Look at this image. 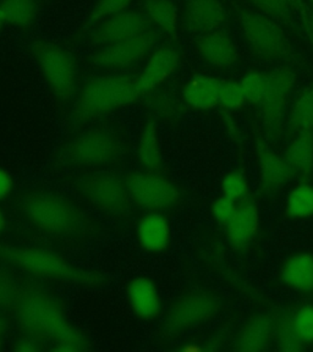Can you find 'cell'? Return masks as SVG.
Segmentation results:
<instances>
[{"mask_svg":"<svg viewBox=\"0 0 313 352\" xmlns=\"http://www.w3.org/2000/svg\"><path fill=\"white\" fill-rule=\"evenodd\" d=\"M14 308L23 334L50 344V351L89 350L87 336L70 323L64 305L50 292L39 287H25Z\"/></svg>","mask_w":313,"mask_h":352,"instance_id":"obj_1","label":"cell"},{"mask_svg":"<svg viewBox=\"0 0 313 352\" xmlns=\"http://www.w3.org/2000/svg\"><path fill=\"white\" fill-rule=\"evenodd\" d=\"M17 207L28 223L50 236L81 237L91 228V220L76 202L50 190L36 188L23 193Z\"/></svg>","mask_w":313,"mask_h":352,"instance_id":"obj_2","label":"cell"},{"mask_svg":"<svg viewBox=\"0 0 313 352\" xmlns=\"http://www.w3.org/2000/svg\"><path fill=\"white\" fill-rule=\"evenodd\" d=\"M140 98L135 76L127 72H105L89 77L78 88L69 120L72 126L87 125L135 103Z\"/></svg>","mask_w":313,"mask_h":352,"instance_id":"obj_3","label":"cell"},{"mask_svg":"<svg viewBox=\"0 0 313 352\" xmlns=\"http://www.w3.org/2000/svg\"><path fill=\"white\" fill-rule=\"evenodd\" d=\"M0 261L28 274L85 287L105 285V276L77 267L61 253L39 246L0 243Z\"/></svg>","mask_w":313,"mask_h":352,"instance_id":"obj_4","label":"cell"},{"mask_svg":"<svg viewBox=\"0 0 313 352\" xmlns=\"http://www.w3.org/2000/svg\"><path fill=\"white\" fill-rule=\"evenodd\" d=\"M127 138L110 124L86 127L61 147L59 160L72 168H100L116 164L127 157Z\"/></svg>","mask_w":313,"mask_h":352,"instance_id":"obj_5","label":"cell"},{"mask_svg":"<svg viewBox=\"0 0 313 352\" xmlns=\"http://www.w3.org/2000/svg\"><path fill=\"white\" fill-rule=\"evenodd\" d=\"M28 52L58 102L67 103L76 97L80 88L78 64L72 50L47 39H34Z\"/></svg>","mask_w":313,"mask_h":352,"instance_id":"obj_6","label":"cell"},{"mask_svg":"<svg viewBox=\"0 0 313 352\" xmlns=\"http://www.w3.org/2000/svg\"><path fill=\"white\" fill-rule=\"evenodd\" d=\"M74 187L88 204L116 218L127 217L132 208L127 177L111 170L89 171L75 179Z\"/></svg>","mask_w":313,"mask_h":352,"instance_id":"obj_7","label":"cell"},{"mask_svg":"<svg viewBox=\"0 0 313 352\" xmlns=\"http://www.w3.org/2000/svg\"><path fill=\"white\" fill-rule=\"evenodd\" d=\"M239 26L253 53L264 60H290L292 48L281 25L262 12L240 10Z\"/></svg>","mask_w":313,"mask_h":352,"instance_id":"obj_8","label":"cell"},{"mask_svg":"<svg viewBox=\"0 0 313 352\" xmlns=\"http://www.w3.org/2000/svg\"><path fill=\"white\" fill-rule=\"evenodd\" d=\"M223 308L219 295L209 290H193L176 298L165 314L163 330L176 336L195 329L215 318Z\"/></svg>","mask_w":313,"mask_h":352,"instance_id":"obj_9","label":"cell"},{"mask_svg":"<svg viewBox=\"0 0 313 352\" xmlns=\"http://www.w3.org/2000/svg\"><path fill=\"white\" fill-rule=\"evenodd\" d=\"M160 34L155 28H149L132 38L94 48L88 55V64L107 72H122L147 59L160 44Z\"/></svg>","mask_w":313,"mask_h":352,"instance_id":"obj_10","label":"cell"},{"mask_svg":"<svg viewBox=\"0 0 313 352\" xmlns=\"http://www.w3.org/2000/svg\"><path fill=\"white\" fill-rule=\"evenodd\" d=\"M127 182L132 204L147 212H165L182 202V190L160 171H133Z\"/></svg>","mask_w":313,"mask_h":352,"instance_id":"obj_11","label":"cell"},{"mask_svg":"<svg viewBox=\"0 0 313 352\" xmlns=\"http://www.w3.org/2000/svg\"><path fill=\"white\" fill-rule=\"evenodd\" d=\"M295 83L296 74L289 67L281 66L268 74V87L259 103V113L264 138L270 143L281 140L286 107Z\"/></svg>","mask_w":313,"mask_h":352,"instance_id":"obj_12","label":"cell"},{"mask_svg":"<svg viewBox=\"0 0 313 352\" xmlns=\"http://www.w3.org/2000/svg\"><path fill=\"white\" fill-rule=\"evenodd\" d=\"M182 65V53L173 44H158L147 56L141 72L135 76L140 98L163 87Z\"/></svg>","mask_w":313,"mask_h":352,"instance_id":"obj_13","label":"cell"},{"mask_svg":"<svg viewBox=\"0 0 313 352\" xmlns=\"http://www.w3.org/2000/svg\"><path fill=\"white\" fill-rule=\"evenodd\" d=\"M149 28H152V25L142 10L129 9L107 17L86 32L88 43L98 48L132 38Z\"/></svg>","mask_w":313,"mask_h":352,"instance_id":"obj_14","label":"cell"},{"mask_svg":"<svg viewBox=\"0 0 313 352\" xmlns=\"http://www.w3.org/2000/svg\"><path fill=\"white\" fill-rule=\"evenodd\" d=\"M256 155L259 165V188L262 196H275L296 176L285 158L272 148L264 136H257Z\"/></svg>","mask_w":313,"mask_h":352,"instance_id":"obj_15","label":"cell"},{"mask_svg":"<svg viewBox=\"0 0 313 352\" xmlns=\"http://www.w3.org/2000/svg\"><path fill=\"white\" fill-rule=\"evenodd\" d=\"M224 226L231 248L239 253L246 252L259 235L261 226L259 206L251 198L244 199L237 204L235 214Z\"/></svg>","mask_w":313,"mask_h":352,"instance_id":"obj_16","label":"cell"},{"mask_svg":"<svg viewBox=\"0 0 313 352\" xmlns=\"http://www.w3.org/2000/svg\"><path fill=\"white\" fill-rule=\"evenodd\" d=\"M182 21L185 31L191 34L212 32L226 23V8L220 0H186Z\"/></svg>","mask_w":313,"mask_h":352,"instance_id":"obj_17","label":"cell"},{"mask_svg":"<svg viewBox=\"0 0 313 352\" xmlns=\"http://www.w3.org/2000/svg\"><path fill=\"white\" fill-rule=\"evenodd\" d=\"M278 314L279 312L277 311L262 312L248 319L234 341V350L239 352H261L267 350L274 341Z\"/></svg>","mask_w":313,"mask_h":352,"instance_id":"obj_18","label":"cell"},{"mask_svg":"<svg viewBox=\"0 0 313 352\" xmlns=\"http://www.w3.org/2000/svg\"><path fill=\"white\" fill-rule=\"evenodd\" d=\"M129 306L142 320H154L162 314V297L157 283L147 275H138L127 286Z\"/></svg>","mask_w":313,"mask_h":352,"instance_id":"obj_19","label":"cell"},{"mask_svg":"<svg viewBox=\"0 0 313 352\" xmlns=\"http://www.w3.org/2000/svg\"><path fill=\"white\" fill-rule=\"evenodd\" d=\"M136 240L140 248L152 254L163 253L171 248L173 226L164 212H147L136 224Z\"/></svg>","mask_w":313,"mask_h":352,"instance_id":"obj_20","label":"cell"},{"mask_svg":"<svg viewBox=\"0 0 313 352\" xmlns=\"http://www.w3.org/2000/svg\"><path fill=\"white\" fill-rule=\"evenodd\" d=\"M195 44L199 58L217 69L230 67L239 59L237 44L222 30L199 34Z\"/></svg>","mask_w":313,"mask_h":352,"instance_id":"obj_21","label":"cell"},{"mask_svg":"<svg viewBox=\"0 0 313 352\" xmlns=\"http://www.w3.org/2000/svg\"><path fill=\"white\" fill-rule=\"evenodd\" d=\"M222 81L206 74H196L182 86V98L187 108L208 111L219 105Z\"/></svg>","mask_w":313,"mask_h":352,"instance_id":"obj_22","label":"cell"},{"mask_svg":"<svg viewBox=\"0 0 313 352\" xmlns=\"http://www.w3.org/2000/svg\"><path fill=\"white\" fill-rule=\"evenodd\" d=\"M142 98L149 119H153L157 122L179 121L185 114L187 108L182 100V94L179 96L175 91L165 88L164 86L143 96Z\"/></svg>","mask_w":313,"mask_h":352,"instance_id":"obj_23","label":"cell"},{"mask_svg":"<svg viewBox=\"0 0 313 352\" xmlns=\"http://www.w3.org/2000/svg\"><path fill=\"white\" fill-rule=\"evenodd\" d=\"M281 280L292 290L303 294L313 292V254L297 252L281 265Z\"/></svg>","mask_w":313,"mask_h":352,"instance_id":"obj_24","label":"cell"},{"mask_svg":"<svg viewBox=\"0 0 313 352\" xmlns=\"http://www.w3.org/2000/svg\"><path fill=\"white\" fill-rule=\"evenodd\" d=\"M141 6L152 28L171 39L177 38L180 11L174 0H142Z\"/></svg>","mask_w":313,"mask_h":352,"instance_id":"obj_25","label":"cell"},{"mask_svg":"<svg viewBox=\"0 0 313 352\" xmlns=\"http://www.w3.org/2000/svg\"><path fill=\"white\" fill-rule=\"evenodd\" d=\"M136 158L144 170L160 171L163 166L160 125L153 119L143 124L136 144Z\"/></svg>","mask_w":313,"mask_h":352,"instance_id":"obj_26","label":"cell"},{"mask_svg":"<svg viewBox=\"0 0 313 352\" xmlns=\"http://www.w3.org/2000/svg\"><path fill=\"white\" fill-rule=\"evenodd\" d=\"M39 12V0H0V20L21 32L34 26Z\"/></svg>","mask_w":313,"mask_h":352,"instance_id":"obj_27","label":"cell"},{"mask_svg":"<svg viewBox=\"0 0 313 352\" xmlns=\"http://www.w3.org/2000/svg\"><path fill=\"white\" fill-rule=\"evenodd\" d=\"M284 158L296 176L306 182L313 170V131L297 133L288 144Z\"/></svg>","mask_w":313,"mask_h":352,"instance_id":"obj_28","label":"cell"},{"mask_svg":"<svg viewBox=\"0 0 313 352\" xmlns=\"http://www.w3.org/2000/svg\"><path fill=\"white\" fill-rule=\"evenodd\" d=\"M289 130L295 133L313 131V87L305 88L294 102Z\"/></svg>","mask_w":313,"mask_h":352,"instance_id":"obj_29","label":"cell"},{"mask_svg":"<svg viewBox=\"0 0 313 352\" xmlns=\"http://www.w3.org/2000/svg\"><path fill=\"white\" fill-rule=\"evenodd\" d=\"M285 213L292 219H308L313 217V185L300 182L288 195Z\"/></svg>","mask_w":313,"mask_h":352,"instance_id":"obj_30","label":"cell"},{"mask_svg":"<svg viewBox=\"0 0 313 352\" xmlns=\"http://www.w3.org/2000/svg\"><path fill=\"white\" fill-rule=\"evenodd\" d=\"M274 342L277 349L281 352L303 351L305 345L299 339L292 324V316L290 311H281L278 314L275 324Z\"/></svg>","mask_w":313,"mask_h":352,"instance_id":"obj_31","label":"cell"},{"mask_svg":"<svg viewBox=\"0 0 313 352\" xmlns=\"http://www.w3.org/2000/svg\"><path fill=\"white\" fill-rule=\"evenodd\" d=\"M138 0H97L88 14L85 28H94L107 17L113 16L121 11L129 10ZM85 30V31H87Z\"/></svg>","mask_w":313,"mask_h":352,"instance_id":"obj_32","label":"cell"},{"mask_svg":"<svg viewBox=\"0 0 313 352\" xmlns=\"http://www.w3.org/2000/svg\"><path fill=\"white\" fill-rule=\"evenodd\" d=\"M222 193L226 197L231 198L237 202H241L248 198L250 184L245 171L233 170L228 173L220 184Z\"/></svg>","mask_w":313,"mask_h":352,"instance_id":"obj_33","label":"cell"},{"mask_svg":"<svg viewBox=\"0 0 313 352\" xmlns=\"http://www.w3.org/2000/svg\"><path fill=\"white\" fill-rule=\"evenodd\" d=\"M240 85L246 102L259 105L268 87V74L259 72H248L242 77Z\"/></svg>","mask_w":313,"mask_h":352,"instance_id":"obj_34","label":"cell"},{"mask_svg":"<svg viewBox=\"0 0 313 352\" xmlns=\"http://www.w3.org/2000/svg\"><path fill=\"white\" fill-rule=\"evenodd\" d=\"M292 324L305 346L313 345V305H303L292 311Z\"/></svg>","mask_w":313,"mask_h":352,"instance_id":"obj_35","label":"cell"},{"mask_svg":"<svg viewBox=\"0 0 313 352\" xmlns=\"http://www.w3.org/2000/svg\"><path fill=\"white\" fill-rule=\"evenodd\" d=\"M23 289L15 276L0 270V308L15 307Z\"/></svg>","mask_w":313,"mask_h":352,"instance_id":"obj_36","label":"cell"},{"mask_svg":"<svg viewBox=\"0 0 313 352\" xmlns=\"http://www.w3.org/2000/svg\"><path fill=\"white\" fill-rule=\"evenodd\" d=\"M246 103L241 85L237 81H223L220 85L219 105L224 110L234 111L241 109Z\"/></svg>","mask_w":313,"mask_h":352,"instance_id":"obj_37","label":"cell"},{"mask_svg":"<svg viewBox=\"0 0 313 352\" xmlns=\"http://www.w3.org/2000/svg\"><path fill=\"white\" fill-rule=\"evenodd\" d=\"M262 14L274 20L290 22L292 16V6L286 0H248Z\"/></svg>","mask_w":313,"mask_h":352,"instance_id":"obj_38","label":"cell"},{"mask_svg":"<svg viewBox=\"0 0 313 352\" xmlns=\"http://www.w3.org/2000/svg\"><path fill=\"white\" fill-rule=\"evenodd\" d=\"M237 208V202L222 195L220 197L215 198L211 206V213L213 215L215 221L222 226L228 224V221L235 214Z\"/></svg>","mask_w":313,"mask_h":352,"instance_id":"obj_39","label":"cell"},{"mask_svg":"<svg viewBox=\"0 0 313 352\" xmlns=\"http://www.w3.org/2000/svg\"><path fill=\"white\" fill-rule=\"evenodd\" d=\"M12 349L17 352H39L44 350L45 347H44L43 341L39 340L34 336L23 334L14 342Z\"/></svg>","mask_w":313,"mask_h":352,"instance_id":"obj_40","label":"cell"},{"mask_svg":"<svg viewBox=\"0 0 313 352\" xmlns=\"http://www.w3.org/2000/svg\"><path fill=\"white\" fill-rule=\"evenodd\" d=\"M14 187H15L14 176L8 169L0 166V202L10 197L11 193L14 191Z\"/></svg>","mask_w":313,"mask_h":352,"instance_id":"obj_41","label":"cell"},{"mask_svg":"<svg viewBox=\"0 0 313 352\" xmlns=\"http://www.w3.org/2000/svg\"><path fill=\"white\" fill-rule=\"evenodd\" d=\"M222 119H223L224 126H226V131L229 133V136L234 140V142L237 143V146H239V148H241V131H240V129L237 126V121L233 119V116H231L230 113H229L228 110H224V111L222 113Z\"/></svg>","mask_w":313,"mask_h":352,"instance_id":"obj_42","label":"cell"},{"mask_svg":"<svg viewBox=\"0 0 313 352\" xmlns=\"http://www.w3.org/2000/svg\"><path fill=\"white\" fill-rule=\"evenodd\" d=\"M301 16H303V31L306 33L310 42L313 47V9H305L300 11Z\"/></svg>","mask_w":313,"mask_h":352,"instance_id":"obj_43","label":"cell"},{"mask_svg":"<svg viewBox=\"0 0 313 352\" xmlns=\"http://www.w3.org/2000/svg\"><path fill=\"white\" fill-rule=\"evenodd\" d=\"M6 330H8V320L3 314H0V350L4 346Z\"/></svg>","mask_w":313,"mask_h":352,"instance_id":"obj_44","label":"cell"},{"mask_svg":"<svg viewBox=\"0 0 313 352\" xmlns=\"http://www.w3.org/2000/svg\"><path fill=\"white\" fill-rule=\"evenodd\" d=\"M8 228V218H6V212L0 207V235L6 230Z\"/></svg>","mask_w":313,"mask_h":352,"instance_id":"obj_45","label":"cell"},{"mask_svg":"<svg viewBox=\"0 0 313 352\" xmlns=\"http://www.w3.org/2000/svg\"><path fill=\"white\" fill-rule=\"evenodd\" d=\"M290 6H292V9H295L297 11L303 10V0H286Z\"/></svg>","mask_w":313,"mask_h":352,"instance_id":"obj_46","label":"cell"},{"mask_svg":"<svg viewBox=\"0 0 313 352\" xmlns=\"http://www.w3.org/2000/svg\"><path fill=\"white\" fill-rule=\"evenodd\" d=\"M6 28V25H4V22L1 21L0 20V33H1V31H3V28Z\"/></svg>","mask_w":313,"mask_h":352,"instance_id":"obj_47","label":"cell"}]
</instances>
